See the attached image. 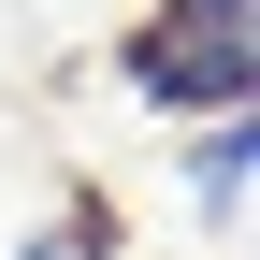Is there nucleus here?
<instances>
[{
  "instance_id": "nucleus-1",
  "label": "nucleus",
  "mask_w": 260,
  "mask_h": 260,
  "mask_svg": "<svg viewBox=\"0 0 260 260\" xmlns=\"http://www.w3.org/2000/svg\"><path fill=\"white\" fill-rule=\"evenodd\" d=\"M116 73H130V102L145 116H260V29H246V0H159L145 29L116 44Z\"/></svg>"
},
{
  "instance_id": "nucleus-2",
  "label": "nucleus",
  "mask_w": 260,
  "mask_h": 260,
  "mask_svg": "<svg viewBox=\"0 0 260 260\" xmlns=\"http://www.w3.org/2000/svg\"><path fill=\"white\" fill-rule=\"evenodd\" d=\"M246 159H260V116H203L188 130V217L203 232H246Z\"/></svg>"
}]
</instances>
